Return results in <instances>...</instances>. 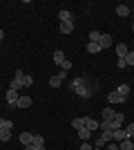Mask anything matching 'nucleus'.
Masks as SVG:
<instances>
[{
	"instance_id": "obj_36",
	"label": "nucleus",
	"mask_w": 134,
	"mask_h": 150,
	"mask_svg": "<svg viewBox=\"0 0 134 150\" xmlns=\"http://www.w3.org/2000/svg\"><path fill=\"white\" fill-rule=\"evenodd\" d=\"M25 150H36V148H34V146H25Z\"/></svg>"
},
{
	"instance_id": "obj_4",
	"label": "nucleus",
	"mask_w": 134,
	"mask_h": 150,
	"mask_svg": "<svg viewBox=\"0 0 134 150\" xmlns=\"http://www.w3.org/2000/svg\"><path fill=\"white\" fill-rule=\"evenodd\" d=\"M114 50H116V56H119V58H125V54L130 52L125 43H116V45H114Z\"/></svg>"
},
{
	"instance_id": "obj_7",
	"label": "nucleus",
	"mask_w": 134,
	"mask_h": 150,
	"mask_svg": "<svg viewBox=\"0 0 134 150\" xmlns=\"http://www.w3.org/2000/svg\"><path fill=\"white\" fill-rule=\"evenodd\" d=\"M125 139H130V137H128V132L123 130V128L114 130V141H116V144H121V141H125Z\"/></svg>"
},
{
	"instance_id": "obj_37",
	"label": "nucleus",
	"mask_w": 134,
	"mask_h": 150,
	"mask_svg": "<svg viewBox=\"0 0 134 150\" xmlns=\"http://www.w3.org/2000/svg\"><path fill=\"white\" fill-rule=\"evenodd\" d=\"M132 16H134V9H132Z\"/></svg>"
},
{
	"instance_id": "obj_34",
	"label": "nucleus",
	"mask_w": 134,
	"mask_h": 150,
	"mask_svg": "<svg viewBox=\"0 0 134 150\" xmlns=\"http://www.w3.org/2000/svg\"><path fill=\"white\" fill-rule=\"evenodd\" d=\"M116 65H119V69H125V67H128V65H125V61H123V58H119V61H116Z\"/></svg>"
},
{
	"instance_id": "obj_33",
	"label": "nucleus",
	"mask_w": 134,
	"mask_h": 150,
	"mask_svg": "<svg viewBox=\"0 0 134 150\" xmlns=\"http://www.w3.org/2000/svg\"><path fill=\"white\" fill-rule=\"evenodd\" d=\"M78 150H94V148H92V146H89L87 141H83V144H81V148H78Z\"/></svg>"
},
{
	"instance_id": "obj_5",
	"label": "nucleus",
	"mask_w": 134,
	"mask_h": 150,
	"mask_svg": "<svg viewBox=\"0 0 134 150\" xmlns=\"http://www.w3.org/2000/svg\"><path fill=\"white\" fill-rule=\"evenodd\" d=\"M107 101H109V103H123V101H125V96H121L116 90H112V92L107 94Z\"/></svg>"
},
{
	"instance_id": "obj_16",
	"label": "nucleus",
	"mask_w": 134,
	"mask_h": 150,
	"mask_svg": "<svg viewBox=\"0 0 134 150\" xmlns=\"http://www.w3.org/2000/svg\"><path fill=\"white\" fill-rule=\"evenodd\" d=\"M32 132H22V134H20V144L22 146H32Z\"/></svg>"
},
{
	"instance_id": "obj_18",
	"label": "nucleus",
	"mask_w": 134,
	"mask_h": 150,
	"mask_svg": "<svg viewBox=\"0 0 134 150\" xmlns=\"http://www.w3.org/2000/svg\"><path fill=\"white\" fill-rule=\"evenodd\" d=\"M85 50H87V54H98V52H101V45L98 43H87Z\"/></svg>"
},
{
	"instance_id": "obj_23",
	"label": "nucleus",
	"mask_w": 134,
	"mask_h": 150,
	"mask_svg": "<svg viewBox=\"0 0 134 150\" xmlns=\"http://www.w3.org/2000/svg\"><path fill=\"white\" fill-rule=\"evenodd\" d=\"M72 128L78 132L81 128H85V119H81V117H78V119H74V121H72Z\"/></svg>"
},
{
	"instance_id": "obj_29",
	"label": "nucleus",
	"mask_w": 134,
	"mask_h": 150,
	"mask_svg": "<svg viewBox=\"0 0 134 150\" xmlns=\"http://www.w3.org/2000/svg\"><path fill=\"white\" fill-rule=\"evenodd\" d=\"M2 128H9V130H11V128H13V123H11V121H7V119H2V117H0V130H2Z\"/></svg>"
},
{
	"instance_id": "obj_21",
	"label": "nucleus",
	"mask_w": 134,
	"mask_h": 150,
	"mask_svg": "<svg viewBox=\"0 0 134 150\" xmlns=\"http://www.w3.org/2000/svg\"><path fill=\"white\" fill-rule=\"evenodd\" d=\"M78 137H81V141H87V139L92 137V130H87V128H81V130H78Z\"/></svg>"
},
{
	"instance_id": "obj_15",
	"label": "nucleus",
	"mask_w": 134,
	"mask_h": 150,
	"mask_svg": "<svg viewBox=\"0 0 134 150\" xmlns=\"http://www.w3.org/2000/svg\"><path fill=\"white\" fill-rule=\"evenodd\" d=\"M58 18H60V23H72V13L67 11V9H60V11H58Z\"/></svg>"
},
{
	"instance_id": "obj_6",
	"label": "nucleus",
	"mask_w": 134,
	"mask_h": 150,
	"mask_svg": "<svg viewBox=\"0 0 134 150\" xmlns=\"http://www.w3.org/2000/svg\"><path fill=\"white\" fill-rule=\"evenodd\" d=\"M123 119H125V114H119V112H116V117H114L112 121H109L112 130H119V128H121V123H123Z\"/></svg>"
},
{
	"instance_id": "obj_27",
	"label": "nucleus",
	"mask_w": 134,
	"mask_h": 150,
	"mask_svg": "<svg viewBox=\"0 0 134 150\" xmlns=\"http://www.w3.org/2000/svg\"><path fill=\"white\" fill-rule=\"evenodd\" d=\"M32 83H34V79H32L29 74L22 76V88H32Z\"/></svg>"
},
{
	"instance_id": "obj_11",
	"label": "nucleus",
	"mask_w": 134,
	"mask_h": 150,
	"mask_svg": "<svg viewBox=\"0 0 134 150\" xmlns=\"http://www.w3.org/2000/svg\"><path fill=\"white\" fill-rule=\"evenodd\" d=\"M29 105H32V96H18L16 108H29Z\"/></svg>"
},
{
	"instance_id": "obj_13",
	"label": "nucleus",
	"mask_w": 134,
	"mask_h": 150,
	"mask_svg": "<svg viewBox=\"0 0 134 150\" xmlns=\"http://www.w3.org/2000/svg\"><path fill=\"white\" fill-rule=\"evenodd\" d=\"M58 29H60V34H72L74 31V23H60Z\"/></svg>"
},
{
	"instance_id": "obj_14",
	"label": "nucleus",
	"mask_w": 134,
	"mask_h": 150,
	"mask_svg": "<svg viewBox=\"0 0 134 150\" xmlns=\"http://www.w3.org/2000/svg\"><path fill=\"white\" fill-rule=\"evenodd\" d=\"M32 146L34 148H45V139L40 137V134H34L32 137Z\"/></svg>"
},
{
	"instance_id": "obj_30",
	"label": "nucleus",
	"mask_w": 134,
	"mask_h": 150,
	"mask_svg": "<svg viewBox=\"0 0 134 150\" xmlns=\"http://www.w3.org/2000/svg\"><path fill=\"white\" fill-rule=\"evenodd\" d=\"M60 69H63V72H69V69H72V61H67V58H65V61L60 63Z\"/></svg>"
},
{
	"instance_id": "obj_1",
	"label": "nucleus",
	"mask_w": 134,
	"mask_h": 150,
	"mask_svg": "<svg viewBox=\"0 0 134 150\" xmlns=\"http://www.w3.org/2000/svg\"><path fill=\"white\" fill-rule=\"evenodd\" d=\"M94 88L96 85H89L85 76H78V79H74V81L69 83V90L74 94H78V96H83V99H89L92 92H94Z\"/></svg>"
},
{
	"instance_id": "obj_8",
	"label": "nucleus",
	"mask_w": 134,
	"mask_h": 150,
	"mask_svg": "<svg viewBox=\"0 0 134 150\" xmlns=\"http://www.w3.org/2000/svg\"><path fill=\"white\" fill-rule=\"evenodd\" d=\"M18 96L20 94L16 92V90H9V92H7V103H9V105H16V103H18Z\"/></svg>"
},
{
	"instance_id": "obj_22",
	"label": "nucleus",
	"mask_w": 134,
	"mask_h": 150,
	"mask_svg": "<svg viewBox=\"0 0 134 150\" xmlns=\"http://www.w3.org/2000/svg\"><path fill=\"white\" fill-rule=\"evenodd\" d=\"M9 90H22V79H11V85H9Z\"/></svg>"
},
{
	"instance_id": "obj_20",
	"label": "nucleus",
	"mask_w": 134,
	"mask_h": 150,
	"mask_svg": "<svg viewBox=\"0 0 134 150\" xmlns=\"http://www.w3.org/2000/svg\"><path fill=\"white\" fill-rule=\"evenodd\" d=\"M116 92L121 94V96H125V99H128V94H130V85H128V83H123V85H119V88H116Z\"/></svg>"
},
{
	"instance_id": "obj_38",
	"label": "nucleus",
	"mask_w": 134,
	"mask_h": 150,
	"mask_svg": "<svg viewBox=\"0 0 134 150\" xmlns=\"http://www.w3.org/2000/svg\"><path fill=\"white\" fill-rule=\"evenodd\" d=\"M132 31H134V25H132Z\"/></svg>"
},
{
	"instance_id": "obj_17",
	"label": "nucleus",
	"mask_w": 134,
	"mask_h": 150,
	"mask_svg": "<svg viewBox=\"0 0 134 150\" xmlns=\"http://www.w3.org/2000/svg\"><path fill=\"white\" fill-rule=\"evenodd\" d=\"M101 139L105 141V144H109V141H114V130H103Z\"/></svg>"
},
{
	"instance_id": "obj_3",
	"label": "nucleus",
	"mask_w": 134,
	"mask_h": 150,
	"mask_svg": "<svg viewBox=\"0 0 134 150\" xmlns=\"http://www.w3.org/2000/svg\"><path fill=\"white\" fill-rule=\"evenodd\" d=\"M98 45H101V50H105V47H112V45H114V38H112V34H101V40H98Z\"/></svg>"
},
{
	"instance_id": "obj_25",
	"label": "nucleus",
	"mask_w": 134,
	"mask_h": 150,
	"mask_svg": "<svg viewBox=\"0 0 134 150\" xmlns=\"http://www.w3.org/2000/svg\"><path fill=\"white\" fill-rule=\"evenodd\" d=\"M9 139H11V130H9V128H2V130H0V141H9Z\"/></svg>"
},
{
	"instance_id": "obj_10",
	"label": "nucleus",
	"mask_w": 134,
	"mask_h": 150,
	"mask_svg": "<svg viewBox=\"0 0 134 150\" xmlns=\"http://www.w3.org/2000/svg\"><path fill=\"white\" fill-rule=\"evenodd\" d=\"M103 121H112V119H114V117H116V112H114V110H112V108H103Z\"/></svg>"
},
{
	"instance_id": "obj_2",
	"label": "nucleus",
	"mask_w": 134,
	"mask_h": 150,
	"mask_svg": "<svg viewBox=\"0 0 134 150\" xmlns=\"http://www.w3.org/2000/svg\"><path fill=\"white\" fill-rule=\"evenodd\" d=\"M63 79H67V72H58V74H54L49 79V88H60V83H63Z\"/></svg>"
},
{
	"instance_id": "obj_32",
	"label": "nucleus",
	"mask_w": 134,
	"mask_h": 150,
	"mask_svg": "<svg viewBox=\"0 0 134 150\" xmlns=\"http://www.w3.org/2000/svg\"><path fill=\"white\" fill-rule=\"evenodd\" d=\"M125 132H128V137L132 139V137H134V123H130L128 128H125Z\"/></svg>"
},
{
	"instance_id": "obj_12",
	"label": "nucleus",
	"mask_w": 134,
	"mask_h": 150,
	"mask_svg": "<svg viewBox=\"0 0 134 150\" xmlns=\"http://www.w3.org/2000/svg\"><path fill=\"white\" fill-rule=\"evenodd\" d=\"M85 128L87 130H98V121L92 119V117H85Z\"/></svg>"
},
{
	"instance_id": "obj_9",
	"label": "nucleus",
	"mask_w": 134,
	"mask_h": 150,
	"mask_svg": "<svg viewBox=\"0 0 134 150\" xmlns=\"http://www.w3.org/2000/svg\"><path fill=\"white\" fill-rule=\"evenodd\" d=\"M130 13H132V9H130L128 5H119V7H116V16L125 18V16H130Z\"/></svg>"
},
{
	"instance_id": "obj_28",
	"label": "nucleus",
	"mask_w": 134,
	"mask_h": 150,
	"mask_svg": "<svg viewBox=\"0 0 134 150\" xmlns=\"http://www.w3.org/2000/svg\"><path fill=\"white\" fill-rule=\"evenodd\" d=\"M123 61H125V65H134V52H128Z\"/></svg>"
},
{
	"instance_id": "obj_26",
	"label": "nucleus",
	"mask_w": 134,
	"mask_h": 150,
	"mask_svg": "<svg viewBox=\"0 0 134 150\" xmlns=\"http://www.w3.org/2000/svg\"><path fill=\"white\" fill-rule=\"evenodd\" d=\"M98 40H101V31H89V43H98Z\"/></svg>"
},
{
	"instance_id": "obj_35",
	"label": "nucleus",
	"mask_w": 134,
	"mask_h": 150,
	"mask_svg": "<svg viewBox=\"0 0 134 150\" xmlns=\"http://www.w3.org/2000/svg\"><path fill=\"white\" fill-rule=\"evenodd\" d=\"M2 38H5V31L0 29V43H2Z\"/></svg>"
},
{
	"instance_id": "obj_24",
	"label": "nucleus",
	"mask_w": 134,
	"mask_h": 150,
	"mask_svg": "<svg viewBox=\"0 0 134 150\" xmlns=\"http://www.w3.org/2000/svg\"><path fill=\"white\" fill-rule=\"evenodd\" d=\"M51 58H54V63H56V65H60V63L65 61V54H63V52H60V50H56V52H54V56H51Z\"/></svg>"
},
{
	"instance_id": "obj_31",
	"label": "nucleus",
	"mask_w": 134,
	"mask_h": 150,
	"mask_svg": "<svg viewBox=\"0 0 134 150\" xmlns=\"http://www.w3.org/2000/svg\"><path fill=\"white\" fill-rule=\"evenodd\" d=\"M105 148L107 150H119V144H116V141H109V144H105Z\"/></svg>"
},
{
	"instance_id": "obj_19",
	"label": "nucleus",
	"mask_w": 134,
	"mask_h": 150,
	"mask_svg": "<svg viewBox=\"0 0 134 150\" xmlns=\"http://www.w3.org/2000/svg\"><path fill=\"white\" fill-rule=\"evenodd\" d=\"M119 150H134L132 139H125V141H121V144H119Z\"/></svg>"
}]
</instances>
